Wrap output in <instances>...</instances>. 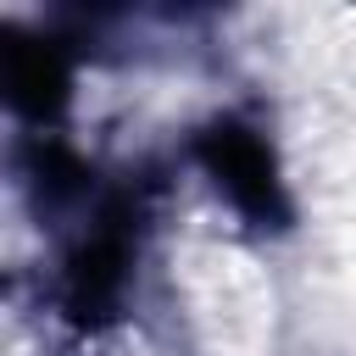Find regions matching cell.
Returning <instances> with one entry per match:
<instances>
[{
  "instance_id": "6da1fadb",
  "label": "cell",
  "mask_w": 356,
  "mask_h": 356,
  "mask_svg": "<svg viewBox=\"0 0 356 356\" xmlns=\"http://www.w3.org/2000/svg\"><path fill=\"white\" fill-rule=\"evenodd\" d=\"M145 200L139 189H111L95 200V222L67 245L56 267V312L78 334H100L106 323L122 317V300L139 273V245H145Z\"/></svg>"
},
{
  "instance_id": "7a4b0ae2",
  "label": "cell",
  "mask_w": 356,
  "mask_h": 356,
  "mask_svg": "<svg viewBox=\"0 0 356 356\" xmlns=\"http://www.w3.org/2000/svg\"><path fill=\"white\" fill-rule=\"evenodd\" d=\"M189 156L200 161V172L211 178V189L239 211L245 228L256 234H284L295 222V200L284 189V172H278V150L273 139L250 122V117H211L206 128H195L189 139Z\"/></svg>"
},
{
  "instance_id": "3957f363",
  "label": "cell",
  "mask_w": 356,
  "mask_h": 356,
  "mask_svg": "<svg viewBox=\"0 0 356 356\" xmlns=\"http://www.w3.org/2000/svg\"><path fill=\"white\" fill-rule=\"evenodd\" d=\"M0 78H6L11 111L22 122H33V128H50L72 100V56H67V44L39 39V33H17V28L6 33Z\"/></svg>"
}]
</instances>
